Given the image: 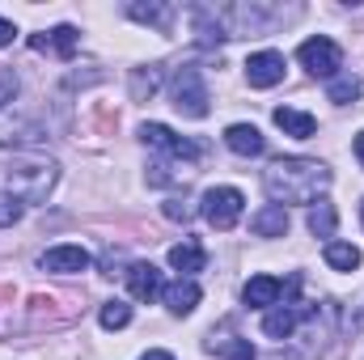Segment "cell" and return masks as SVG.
Returning a JSON list of instances; mask_svg holds the SVG:
<instances>
[{"instance_id":"cell-1","label":"cell","mask_w":364,"mask_h":360,"mask_svg":"<svg viewBox=\"0 0 364 360\" xmlns=\"http://www.w3.org/2000/svg\"><path fill=\"white\" fill-rule=\"evenodd\" d=\"M263 186L279 208L284 203H314L331 186V170L322 162H309V157H279L263 174Z\"/></svg>"},{"instance_id":"cell-2","label":"cell","mask_w":364,"mask_h":360,"mask_svg":"<svg viewBox=\"0 0 364 360\" xmlns=\"http://www.w3.org/2000/svg\"><path fill=\"white\" fill-rule=\"evenodd\" d=\"M4 182H9V195H17L26 203H43L55 186V162H47L38 153H21V157L9 162Z\"/></svg>"},{"instance_id":"cell-3","label":"cell","mask_w":364,"mask_h":360,"mask_svg":"<svg viewBox=\"0 0 364 360\" xmlns=\"http://www.w3.org/2000/svg\"><path fill=\"white\" fill-rule=\"evenodd\" d=\"M242 208H246V195L237 186H212L203 191V221L220 233H229L237 221H242Z\"/></svg>"},{"instance_id":"cell-4","label":"cell","mask_w":364,"mask_h":360,"mask_svg":"<svg viewBox=\"0 0 364 360\" xmlns=\"http://www.w3.org/2000/svg\"><path fill=\"white\" fill-rule=\"evenodd\" d=\"M296 60H301L314 77H339V68H343V51H339V43L326 38V34L305 38V43L296 47Z\"/></svg>"},{"instance_id":"cell-5","label":"cell","mask_w":364,"mask_h":360,"mask_svg":"<svg viewBox=\"0 0 364 360\" xmlns=\"http://www.w3.org/2000/svg\"><path fill=\"white\" fill-rule=\"evenodd\" d=\"M208 85L199 77V68H182L178 81H174V106H178L186 119H203L208 115Z\"/></svg>"},{"instance_id":"cell-6","label":"cell","mask_w":364,"mask_h":360,"mask_svg":"<svg viewBox=\"0 0 364 360\" xmlns=\"http://www.w3.org/2000/svg\"><path fill=\"white\" fill-rule=\"evenodd\" d=\"M140 140H144V144H153V149H161V153H170L178 166L195 162V157L203 153L195 140H186V136H174L166 123H144V127H140Z\"/></svg>"},{"instance_id":"cell-7","label":"cell","mask_w":364,"mask_h":360,"mask_svg":"<svg viewBox=\"0 0 364 360\" xmlns=\"http://www.w3.org/2000/svg\"><path fill=\"white\" fill-rule=\"evenodd\" d=\"M246 81L255 85V90H272L284 81V55L279 51H255L250 60H246Z\"/></svg>"},{"instance_id":"cell-8","label":"cell","mask_w":364,"mask_h":360,"mask_svg":"<svg viewBox=\"0 0 364 360\" xmlns=\"http://www.w3.org/2000/svg\"><path fill=\"white\" fill-rule=\"evenodd\" d=\"M43 271H55V275H73V271H90V250L85 246H51L43 259Z\"/></svg>"},{"instance_id":"cell-9","label":"cell","mask_w":364,"mask_h":360,"mask_svg":"<svg viewBox=\"0 0 364 360\" xmlns=\"http://www.w3.org/2000/svg\"><path fill=\"white\" fill-rule=\"evenodd\" d=\"M225 144H229L237 157H263V149H267V140H263V132H259L255 123H233V127L225 132Z\"/></svg>"},{"instance_id":"cell-10","label":"cell","mask_w":364,"mask_h":360,"mask_svg":"<svg viewBox=\"0 0 364 360\" xmlns=\"http://www.w3.org/2000/svg\"><path fill=\"white\" fill-rule=\"evenodd\" d=\"M161 288H166V284H161V271L153 268V263H132V268H127V292H132L136 301H153Z\"/></svg>"},{"instance_id":"cell-11","label":"cell","mask_w":364,"mask_h":360,"mask_svg":"<svg viewBox=\"0 0 364 360\" xmlns=\"http://www.w3.org/2000/svg\"><path fill=\"white\" fill-rule=\"evenodd\" d=\"M30 47H34V51H55V55L73 60V51H77V30H73V26H55V30H47V34H30Z\"/></svg>"},{"instance_id":"cell-12","label":"cell","mask_w":364,"mask_h":360,"mask_svg":"<svg viewBox=\"0 0 364 360\" xmlns=\"http://www.w3.org/2000/svg\"><path fill=\"white\" fill-rule=\"evenodd\" d=\"M275 127L284 132V136H296V140H309L314 132H318V119L314 115H305V110H292V106H275Z\"/></svg>"},{"instance_id":"cell-13","label":"cell","mask_w":364,"mask_h":360,"mask_svg":"<svg viewBox=\"0 0 364 360\" xmlns=\"http://www.w3.org/2000/svg\"><path fill=\"white\" fill-rule=\"evenodd\" d=\"M279 292H284V284L275 280V275H255V280H246V288H242V301L250 305V309H267L279 301Z\"/></svg>"},{"instance_id":"cell-14","label":"cell","mask_w":364,"mask_h":360,"mask_svg":"<svg viewBox=\"0 0 364 360\" xmlns=\"http://www.w3.org/2000/svg\"><path fill=\"white\" fill-rule=\"evenodd\" d=\"M305 314H309V305H279V309H272V314L263 318V331H267L272 339H288Z\"/></svg>"},{"instance_id":"cell-15","label":"cell","mask_w":364,"mask_h":360,"mask_svg":"<svg viewBox=\"0 0 364 360\" xmlns=\"http://www.w3.org/2000/svg\"><path fill=\"white\" fill-rule=\"evenodd\" d=\"M250 229H255L259 238H284V233H288V208H279V203L259 208V212L250 216Z\"/></svg>"},{"instance_id":"cell-16","label":"cell","mask_w":364,"mask_h":360,"mask_svg":"<svg viewBox=\"0 0 364 360\" xmlns=\"http://www.w3.org/2000/svg\"><path fill=\"white\" fill-rule=\"evenodd\" d=\"M203 263H208V255L195 238H182L178 246H170V268L186 271V280H191V271H203Z\"/></svg>"},{"instance_id":"cell-17","label":"cell","mask_w":364,"mask_h":360,"mask_svg":"<svg viewBox=\"0 0 364 360\" xmlns=\"http://www.w3.org/2000/svg\"><path fill=\"white\" fill-rule=\"evenodd\" d=\"M161 297H166L170 314H191V309L199 305V284H195V280H174V284L161 288Z\"/></svg>"},{"instance_id":"cell-18","label":"cell","mask_w":364,"mask_h":360,"mask_svg":"<svg viewBox=\"0 0 364 360\" xmlns=\"http://www.w3.org/2000/svg\"><path fill=\"white\" fill-rule=\"evenodd\" d=\"M322 255H326V263H331L335 271H356L360 268V250H356L352 242H326Z\"/></svg>"},{"instance_id":"cell-19","label":"cell","mask_w":364,"mask_h":360,"mask_svg":"<svg viewBox=\"0 0 364 360\" xmlns=\"http://www.w3.org/2000/svg\"><path fill=\"white\" fill-rule=\"evenodd\" d=\"M335 221H339V216H335V203L318 199V203L309 208V233H314V238H331V233H335Z\"/></svg>"},{"instance_id":"cell-20","label":"cell","mask_w":364,"mask_h":360,"mask_svg":"<svg viewBox=\"0 0 364 360\" xmlns=\"http://www.w3.org/2000/svg\"><path fill=\"white\" fill-rule=\"evenodd\" d=\"M360 77H352V73H343V77H335V81H331V93H326V97H331V102H335V106H348V102H356V97H360Z\"/></svg>"},{"instance_id":"cell-21","label":"cell","mask_w":364,"mask_h":360,"mask_svg":"<svg viewBox=\"0 0 364 360\" xmlns=\"http://www.w3.org/2000/svg\"><path fill=\"white\" fill-rule=\"evenodd\" d=\"M97 322H102L106 331H123V327L132 322V305H123V301H106L102 314H97Z\"/></svg>"},{"instance_id":"cell-22","label":"cell","mask_w":364,"mask_h":360,"mask_svg":"<svg viewBox=\"0 0 364 360\" xmlns=\"http://www.w3.org/2000/svg\"><path fill=\"white\" fill-rule=\"evenodd\" d=\"M127 13H132L136 21H149V26H161V30L170 26V9H166V4H132Z\"/></svg>"},{"instance_id":"cell-23","label":"cell","mask_w":364,"mask_h":360,"mask_svg":"<svg viewBox=\"0 0 364 360\" xmlns=\"http://www.w3.org/2000/svg\"><path fill=\"white\" fill-rule=\"evenodd\" d=\"M17 221H21V199L9 195V191H0V229H9Z\"/></svg>"},{"instance_id":"cell-24","label":"cell","mask_w":364,"mask_h":360,"mask_svg":"<svg viewBox=\"0 0 364 360\" xmlns=\"http://www.w3.org/2000/svg\"><path fill=\"white\" fill-rule=\"evenodd\" d=\"M220 356L225 360H255V348H250V339H229L220 348Z\"/></svg>"},{"instance_id":"cell-25","label":"cell","mask_w":364,"mask_h":360,"mask_svg":"<svg viewBox=\"0 0 364 360\" xmlns=\"http://www.w3.org/2000/svg\"><path fill=\"white\" fill-rule=\"evenodd\" d=\"M13 97H17V77L13 73H0V106L13 102Z\"/></svg>"},{"instance_id":"cell-26","label":"cell","mask_w":364,"mask_h":360,"mask_svg":"<svg viewBox=\"0 0 364 360\" xmlns=\"http://www.w3.org/2000/svg\"><path fill=\"white\" fill-rule=\"evenodd\" d=\"M166 216H170V221H191V203H186V199H170V203H166Z\"/></svg>"},{"instance_id":"cell-27","label":"cell","mask_w":364,"mask_h":360,"mask_svg":"<svg viewBox=\"0 0 364 360\" xmlns=\"http://www.w3.org/2000/svg\"><path fill=\"white\" fill-rule=\"evenodd\" d=\"M13 38H17V26H13V21H4V17H0V47H9V43H13Z\"/></svg>"},{"instance_id":"cell-28","label":"cell","mask_w":364,"mask_h":360,"mask_svg":"<svg viewBox=\"0 0 364 360\" xmlns=\"http://www.w3.org/2000/svg\"><path fill=\"white\" fill-rule=\"evenodd\" d=\"M140 360H174V356H170V352H161V348H149Z\"/></svg>"},{"instance_id":"cell-29","label":"cell","mask_w":364,"mask_h":360,"mask_svg":"<svg viewBox=\"0 0 364 360\" xmlns=\"http://www.w3.org/2000/svg\"><path fill=\"white\" fill-rule=\"evenodd\" d=\"M356 157H360V166H364V132L356 136Z\"/></svg>"},{"instance_id":"cell-30","label":"cell","mask_w":364,"mask_h":360,"mask_svg":"<svg viewBox=\"0 0 364 360\" xmlns=\"http://www.w3.org/2000/svg\"><path fill=\"white\" fill-rule=\"evenodd\" d=\"M360 221H364V203H360Z\"/></svg>"}]
</instances>
